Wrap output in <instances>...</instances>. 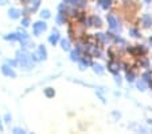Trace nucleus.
I'll return each mask as SVG.
<instances>
[{
  "label": "nucleus",
  "instance_id": "13",
  "mask_svg": "<svg viewBox=\"0 0 152 134\" xmlns=\"http://www.w3.org/2000/svg\"><path fill=\"white\" fill-rule=\"evenodd\" d=\"M67 21V15L65 12H59L57 16V23L58 24H65V22Z\"/></svg>",
  "mask_w": 152,
  "mask_h": 134
},
{
  "label": "nucleus",
  "instance_id": "22",
  "mask_svg": "<svg viewBox=\"0 0 152 134\" xmlns=\"http://www.w3.org/2000/svg\"><path fill=\"white\" fill-rule=\"evenodd\" d=\"M4 39H6V41H18V34L16 33L7 34V35H4Z\"/></svg>",
  "mask_w": 152,
  "mask_h": 134
},
{
  "label": "nucleus",
  "instance_id": "7",
  "mask_svg": "<svg viewBox=\"0 0 152 134\" xmlns=\"http://www.w3.org/2000/svg\"><path fill=\"white\" fill-rule=\"evenodd\" d=\"M37 54H38V57H39L40 61L47 58V50H46V47H45V45H39V46H38Z\"/></svg>",
  "mask_w": 152,
  "mask_h": 134
},
{
  "label": "nucleus",
  "instance_id": "26",
  "mask_svg": "<svg viewBox=\"0 0 152 134\" xmlns=\"http://www.w3.org/2000/svg\"><path fill=\"white\" fill-rule=\"evenodd\" d=\"M22 26L23 27H28L30 26V19L27 16H24L23 19H22Z\"/></svg>",
  "mask_w": 152,
  "mask_h": 134
},
{
  "label": "nucleus",
  "instance_id": "12",
  "mask_svg": "<svg viewBox=\"0 0 152 134\" xmlns=\"http://www.w3.org/2000/svg\"><path fill=\"white\" fill-rule=\"evenodd\" d=\"M59 42H61V47H62V50H65V52H69L72 47H70V41L69 39H59Z\"/></svg>",
  "mask_w": 152,
  "mask_h": 134
},
{
  "label": "nucleus",
  "instance_id": "8",
  "mask_svg": "<svg viewBox=\"0 0 152 134\" xmlns=\"http://www.w3.org/2000/svg\"><path fill=\"white\" fill-rule=\"evenodd\" d=\"M141 23H143V26L145 27V29L151 27V24H152V16L149 14H144L143 18H141Z\"/></svg>",
  "mask_w": 152,
  "mask_h": 134
},
{
  "label": "nucleus",
  "instance_id": "15",
  "mask_svg": "<svg viewBox=\"0 0 152 134\" xmlns=\"http://www.w3.org/2000/svg\"><path fill=\"white\" fill-rule=\"evenodd\" d=\"M125 79L128 83H133L136 79V75L135 72H132V70H126V75H125Z\"/></svg>",
  "mask_w": 152,
  "mask_h": 134
},
{
  "label": "nucleus",
  "instance_id": "29",
  "mask_svg": "<svg viewBox=\"0 0 152 134\" xmlns=\"http://www.w3.org/2000/svg\"><path fill=\"white\" fill-rule=\"evenodd\" d=\"M14 133H16V134H23V133H26V130H24V129H22V127H14Z\"/></svg>",
  "mask_w": 152,
  "mask_h": 134
},
{
  "label": "nucleus",
  "instance_id": "23",
  "mask_svg": "<svg viewBox=\"0 0 152 134\" xmlns=\"http://www.w3.org/2000/svg\"><path fill=\"white\" fill-rule=\"evenodd\" d=\"M129 35H132V37H135V38H139L140 37V31H139L137 29H135V27H132V29H129Z\"/></svg>",
  "mask_w": 152,
  "mask_h": 134
},
{
  "label": "nucleus",
  "instance_id": "10",
  "mask_svg": "<svg viewBox=\"0 0 152 134\" xmlns=\"http://www.w3.org/2000/svg\"><path fill=\"white\" fill-rule=\"evenodd\" d=\"M20 15H22L20 10H18V8H10L8 10V16L11 18V19H18V18H20Z\"/></svg>",
  "mask_w": 152,
  "mask_h": 134
},
{
  "label": "nucleus",
  "instance_id": "34",
  "mask_svg": "<svg viewBox=\"0 0 152 134\" xmlns=\"http://www.w3.org/2000/svg\"><path fill=\"white\" fill-rule=\"evenodd\" d=\"M0 130H3V126H1V119H0Z\"/></svg>",
  "mask_w": 152,
  "mask_h": 134
},
{
  "label": "nucleus",
  "instance_id": "18",
  "mask_svg": "<svg viewBox=\"0 0 152 134\" xmlns=\"http://www.w3.org/2000/svg\"><path fill=\"white\" fill-rule=\"evenodd\" d=\"M101 4V7H102L104 10H108L110 8V6H112V0H98Z\"/></svg>",
  "mask_w": 152,
  "mask_h": 134
},
{
  "label": "nucleus",
  "instance_id": "33",
  "mask_svg": "<svg viewBox=\"0 0 152 134\" xmlns=\"http://www.w3.org/2000/svg\"><path fill=\"white\" fill-rule=\"evenodd\" d=\"M8 3V0H0V4H1V6H4V4H7Z\"/></svg>",
  "mask_w": 152,
  "mask_h": 134
},
{
  "label": "nucleus",
  "instance_id": "2",
  "mask_svg": "<svg viewBox=\"0 0 152 134\" xmlns=\"http://www.w3.org/2000/svg\"><path fill=\"white\" fill-rule=\"evenodd\" d=\"M106 21H108L109 29L112 30V31H116V33H120L121 31V26H120V23H118V21L116 19L115 15L108 14V15H106Z\"/></svg>",
  "mask_w": 152,
  "mask_h": 134
},
{
  "label": "nucleus",
  "instance_id": "3",
  "mask_svg": "<svg viewBox=\"0 0 152 134\" xmlns=\"http://www.w3.org/2000/svg\"><path fill=\"white\" fill-rule=\"evenodd\" d=\"M46 30H47V23L45 21H38L32 24V33H34V35H37V37H39V35L42 34L43 31H46Z\"/></svg>",
  "mask_w": 152,
  "mask_h": 134
},
{
  "label": "nucleus",
  "instance_id": "36",
  "mask_svg": "<svg viewBox=\"0 0 152 134\" xmlns=\"http://www.w3.org/2000/svg\"><path fill=\"white\" fill-rule=\"evenodd\" d=\"M149 44H151V45H152V38H149Z\"/></svg>",
  "mask_w": 152,
  "mask_h": 134
},
{
  "label": "nucleus",
  "instance_id": "28",
  "mask_svg": "<svg viewBox=\"0 0 152 134\" xmlns=\"http://www.w3.org/2000/svg\"><path fill=\"white\" fill-rule=\"evenodd\" d=\"M11 119H12L11 114H10V113H7L6 115H4V122H6V123H11Z\"/></svg>",
  "mask_w": 152,
  "mask_h": 134
},
{
  "label": "nucleus",
  "instance_id": "9",
  "mask_svg": "<svg viewBox=\"0 0 152 134\" xmlns=\"http://www.w3.org/2000/svg\"><path fill=\"white\" fill-rule=\"evenodd\" d=\"M81 54H82V53H81L78 49L72 50V52H70V60H72L73 62H78L81 58Z\"/></svg>",
  "mask_w": 152,
  "mask_h": 134
},
{
  "label": "nucleus",
  "instance_id": "4",
  "mask_svg": "<svg viewBox=\"0 0 152 134\" xmlns=\"http://www.w3.org/2000/svg\"><path fill=\"white\" fill-rule=\"evenodd\" d=\"M1 73H3L4 76H7V77H11V79H15V77H16L15 70L12 69V67H10L8 64H4L3 67H1Z\"/></svg>",
  "mask_w": 152,
  "mask_h": 134
},
{
  "label": "nucleus",
  "instance_id": "25",
  "mask_svg": "<svg viewBox=\"0 0 152 134\" xmlns=\"http://www.w3.org/2000/svg\"><path fill=\"white\" fill-rule=\"evenodd\" d=\"M50 16H51V14H50L49 10H42V11H40V18H42V19H49Z\"/></svg>",
  "mask_w": 152,
  "mask_h": 134
},
{
  "label": "nucleus",
  "instance_id": "14",
  "mask_svg": "<svg viewBox=\"0 0 152 134\" xmlns=\"http://www.w3.org/2000/svg\"><path fill=\"white\" fill-rule=\"evenodd\" d=\"M30 3H31V6L28 7L30 11H31V12L38 11V8H39V6H40V0H31Z\"/></svg>",
  "mask_w": 152,
  "mask_h": 134
},
{
  "label": "nucleus",
  "instance_id": "17",
  "mask_svg": "<svg viewBox=\"0 0 152 134\" xmlns=\"http://www.w3.org/2000/svg\"><path fill=\"white\" fill-rule=\"evenodd\" d=\"M43 91H45V95H46V98H54V95H55L54 88L47 87V88H45Z\"/></svg>",
  "mask_w": 152,
  "mask_h": 134
},
{
  "label": "nucleus",
  "instance_id": "11",
  "mask_svg": "<svg viewBox=\"0 0 152 134\" xmlns=\"http://www.w3.org/2000/svg\"><path fill=\"white\" fill-rule=\"evenodd\" d=\"M90 23H92V26H94V27H101V26H102V22H101V19L98 16H96V15L90 16Z\"/></svg>",
  "mask_w": 152,
  "mask_h": 134
},
{
  "label": "nucleus",
  "instance_id": "30",
  "mask_svg": "<svg viewBox=\"0 0 152 134\" xmlns=\"http://www.w3.org/2000/svg\"><path fill=\"white\" fill-rule=\"evenodd\" d=\"M115 81H116V84L117 85H121V77L118 76V73L117 75H115Z\"/></svg>",
  "mask_w": 152,
  "mask_h": 134
},
{
  "label": "nucleus",
  "instance_id": "27",
  "mask_svg": "<svg viewBox=\"0 0 152 134\" xmlns=\"http://www.w3.org/2000/svg\"><path fill=\"white\" fill-rule=\"evenodd\" d=\"M6 64H8L10 67L15 68L18 65V61H16V60H6Z\"/></svg>",
  "mask_w": 152,
  "mask_h": 134
},
{
  "label": "nucleus",
  "instance_id": "21",
  "mask_svg": "<svg viewBox=\"0 0 152 134\" xmlns=\"http://www.w3.org/2000/svg\"><path fill=\"white\" fill-rule=\"evenodd\" d=\"M141 79L144 80V81H147V83H149L152 80V72H149V70H147V72H144L143 73V76H141Z\"/></svg>",
  "mask_w": 152,
  "mask_h": 134
},
{
  "label": "nucleus",
  "instance_id": "37",
  "mask_svg": "<svg viewBox=\"0 0 152 134\" xmlns=\"http://www.w3.org/2000/svg\"><path fill=\"white\" fill-rule=\"evenodd\" d=\"M63 1H65V3H69V1H70V0H63Z\"/></svg>",
  "mask_w": 152,
  "mask_h": 134
},
{
  "label": "nucleus",
  "instance_id": "16",
  "mask_svg": "<svg viewBox=\"0 0 152 134\" xmlns=\"http://www.w3.org/2000/svg\"><path fill=\"white\" fill-rule=\"evenodd\" d=\"M136 87H137V90H140V91H145V88H147V81H144L143 79L137 80V81H136Z\"/></svg>",
  "mask_w": 152,
  "mask_h": 134
},
{
  "label": "nucleus",
  "instance_id": "35",
  "mask_svg": "<svg viewBox=\"0 0 152 134\" xmlns=\"http://www.w3.org/2000/svg\"><path fill=\"white\" fill-rule=\"evenodd\" d=\"M144 1H145V3H151L152 0H144Z\"/></svg>",
  "mask_w": 152,
  "mask_h": 134
},
{
  "label": "nucleus",
  "instance_id": "32",
  "mask_svg": "<svg viewBox=\"0 0 152 134\" xmlns=\"http://www.w3.org/2000/svg\"><path fill=\"white\" fill-rule=\"evenodd\" d=\"M113 117H115L116 119H118V118L121 117V114H120V113H117V111H113Z\"/></svg>",
  "mask_w": 152,
  "mask_h": 134
},
{
  "label": "nucleus",
  "instance_id": "5",
  "mask_svg": "<svg viewBox=\"0 0 152 134\" xmlns=\"http://www.w3.org/2000/svg\"><path fill=\"white\" fill-rule=\"evenodd\" d=\"M108 69H109L113 75H117L118 70H120V62L115 61V60H110V61L108 62Z\"/></svg>",
  "mask_w": 152,
  "mask_h": 134
},
{
  "label": "nucleus",
  "instance_id": "20",
  "mask_svg": "<svg viewBox=\"0 0 152 134\" xmlns=\"http://www.w3.org/2000/svg\"><path fill=\"white\" fill-rule=\"evenodd\" d=\"M92 67H93L94 73H97V75H102V73H104V68L101 67L100 64H92Z\"/></svg>",
  "mask_w": 152,
  "mask_h": 134
},
{
  "label": "nucleus",
  "instance_id": "24",
  "mask_svg": "<svg viewBox=\"0 0 152 134\" xmlns=\"http://www.w3.org/2000/svg\"><path fill=\"white\" fill-rule=\"evenodd\" d=\"M140 65L143 68H148L149 67V60L145 58V57H141V56H140Z\"/></svg>",
  "mask_w": 152,
  "mask_h": 134
},
{
  "label": "nucleus",
  "instance_id": "6",
  "mask_svg": "<svg viewBox=\"0 0 152 134\" xmlns=\"http://www.w3.org/2000/svg\"><path fill=\"white\" fill-rule=\"evenodd\" d=\"M49 42L53 45V46H55V45L59 42V33H58V30L55 29V30H53V33H51V35L49 37Z\"/></svg>",
  "mask_w": 152,
  "mask_h": 134
},
{
  "label": "nucleus",
  "instance_id": "19",
  "mask_svg": "<svg viewBox=\"0 0 152 134\" xmlns=\"http://www.w3.org/2000/svg\"><path fill=\"white\" fill-rule=\"evenodd\" d=\"M96 39H97V42H101V44H106V37L104 33H98V34L94 35Z\"/></svg>",
  "mask_w": 152,
  "mask_h": 134
},
{
  "label": "nucleus",
  "instance_id": "1",
  "mask_svg": "<svg viewBox=\"0 0 152 134\" xmlns=\"http://www.w3.org/2000/svg\"><path fill=\"white\" fill-rule=\"evenodd\" d=\"M16 61L18 65H20L23 70H31L34 68V62H32L30 54H27V52H23V50L16 53Z\"/></svg>",
  "mask_w": 152,
  "mask_h": 134
},
{
  "label": "nucleus",
  "instance_id": "31",
  "mask_svg": "<svg viewBox=\"0 0 152 134\" xmlns=\"http://www.w3.org/2000/svg\"><path fill=\"white\" fill-rule=\"evenodd\" d=\"M96 93H97V96H98V98H100V99H101V102H102V103H105V98H104V96H102V95H101L100 92H97V91H96Z\"/></svg>",
  "mask_w": 152,
  "mask_h": 134
}]
</instances>
